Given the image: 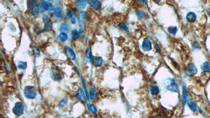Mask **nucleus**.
Instances as JSON below:
<instances>
[{"instance_id": "nucleus-9", "label": "nucleus", "mask_w": 210, "mask_h": 118, "mask_svg": "<svg viewBox=\"0 0 210 118\" xmlns=\"http://www.w3.org/2000/svg\"><path fill=\"white\" fill-rule=\"evenodd\" d=\"M152 48L151 42L149 39L145 38L143 39V43H142V49L145 51H150Z\"/></svg>"}, {"instance_id": "nucleus-4", "label": "nucleus", "mask_w": 210, "mask_h": 118, "mask_svg": "<svg viewBox=\"0 0 210 118\" xmlns=\"http://www.w3.org/2000/svg\"><path fill=\"white\" fill-rule=\"evenodd\" d=\"M43 20L44 23V28L37 32V34H39L41 33H43L45 31H48L50 30L52 26V23L50 18V17L48 16V15L45 14L43 16Z\"/></svg>"}, {"instance_id": "nucleus-16", "label": "nucleus", "mask_w": 210, "mask_h": 118, "mask_svg": "<svg viewBox=\"0 0 210 118\" xmlns=\"http://www.w3.org/2000/svg\"><path fill=\"white\" fill-rule=\"evenodd\" d=\"M87 1H77L76 2V5L77 8L78 9H83L86 6Z\"/></svg>"}, {"instance_id": "nucleus-13", "label": "nucleus", "mask_w": 210, "mask_h": 118, "mask_svg": "<svg viewBox=\"0 0 210 118\" xmlns=\"http://www.w3.org/2000/svg\"><path fill=\"white\" fill-rule=\"evenodd\" d=\"M41 5L42 6V7L46 10H51L53 8L54 6L53 5L47 1H41Z\"/></svg>"}, {"instance_id": "nucleus-35", "label": "nucleus", "mask_w": 210, "mask_h": 118, "mask_svg": "<svg viewBox=\"0 0 210 118\" xmlns=\"http://www.w3.org/2000/svg\"><path fill=\"white\" fill-rule=\"evenodd\" d=\"M78 29H79V31H80V32L84 30V26H83L82 24H80V25H79Z\"/></svg>"}, {"instance_id": "nucleus-25", "label": "nucleus", "mask_w": 210, "mask_h": 118, "mask_svg": "<svg viewBox=\"0 0 210 118\" xmlns=\"http://www.w3.org/2000/svg\"><path fill=\"white\" fill-rule=\"evenodd\" d=\"M70 29V27L69 26V25L66 23H63L61 25V27H60V30L63 31L62 32H65V31H69Z\"/></svg>"}, {"instance_id": "nucleus-8", "label": "nucleus", "mask_w": 210, "mask_h": 118, "mask_svg": "<svg viewBox=\"0 0 210 118\" xmlns=\"http://www.w3.org/2000/svg\"><path fill=\"white\" fill-rule=\"evenodd\" d=\"M91 60L93 65L96 67L101 66L103 62L102 58L100 56H93L92 57Z\"/></svg>"}, {"instance_id": "nucleus-22", "label": "nucleus", "mask_w": 210, "mask_h": 118, "mask_svg": "<svg viewBox=\"0 0 210 118\" xmlns=\"http://www.w3.org/2000/svg\"><path fill=\"white\" fill-rule=\"evenodd\" d=\"M71 38L73 40H75L77 39L79 36H80V33L79 31L76 29H73L71 32Z\"/></svg>"}, {"instance_id": "nucleus-37", "label": "nucleus", "mask_w": 210, "mask_h": 118, "mask_svg": "<svg viewBox=\"0 0 210 118\" xmlns=\"http://www.w3.org/2000/svg\"><path fill=\"white\" fill-rule=\"evenodd\" d=\"M153 118H164L163 117H162V116H161V115H155L154 116H153Z\"/></svg>"}, {"instance_id": "nucleus-24", "label": "nucleus", "mask_w": 210, "mask_h": 118, "mask_svg": "<svg viewBox=\"0 0 210 118\" xmlns=\"http://www.w3.org/2000/svg\"><path fill=\"white\" fill-rule=\"evenodd\" d=\"M59 38L62 42L66 41L68 38V36L65 32H61L59 35Z\"/></svg>"}, {"instance_id": "nucleus-7", "label": "nucleus", "mask_w": 210, "mask_h": 118, "mask_svg": "<svg viewBox=\"0 0 210 118\" xmlns=\"http://www.w3.org/2000/svg\"><path fill=\"white\" fill-rule=\"evenodd\" d=\"M196 72L197 68L193 64L190 63L185 68V73L188 77H192L195 75Z\"/></svg>"}, {"instance_id": "nucleus-23", "label": "nucleus", "mask_w": 210, "mask_h": 118, "mask_svg": "<svg viewBox=\"0 0 210 118\" xmlns=\"http://www.w3.org/2000/svg\"><path fill=\"white\" fill-rule=\"evenodd\" d=\"M17 66L19 69H20L21 70H24L27 67V62L23 61H19L17 63Z\"/></svg>"}, {"instance_id": "nucleus-28", "label": "nucleus", "mask_w": 210, "mask_h": 118, "mask_svg": "<svg viewBox=\"0 0 210 118\" xmlns=\"http://www.w3.org/2000/svg\"><path fill=\"white\" fill-rule=\"evenodd\" d=\"M177 31V28L176 26H170L168 28V31L172 34H175Z\"/></svg>"}, {"instance_id": "nucleus-10", "label": "nucleus", "mask_w": 210, "mask_h": 118, "mask_svg": "<svg viewBox=\"0 0 210 118\" xmlns=\"http://www.w3.org/2000/svg\"><path fill=\"white\" fill-rule=\"evenodd\" d=\"M187 91L186 87L184 85L182 86V104L184 107L187 100Z\"/></svg>"}, {"instance_id": "nucleus-30", "label": "nucleus", "mask_w": 210, "mask_h": 118, "mask_svg": "<svg viewBox=\"0 0 210 118\" xmlns=\"http://www.w3.org/2000/svg\"><path fill=\"white\" fill-rule=\"evenodd\" d=\"M96 90L95 87L94 86L93 88L91 89L90 93V97L91 99H93L96 98Z\"/></svg>"}, {"instance_id": "nucleus-18", "label": "nucleus", "mask_w": 210, "mask_h": 118, "mask_svg": "<svg viewBox=\"0 0 210 118\" xmlns=\"http://www.w3.org/2000/svg\"><path fill=\"white\" fill-rule=\"evenodd\" d=\"M87 16V13L85 11H82L78 14V20L79 23H83Z\"/></svg>"}, {"instance_id": "nucleus-31", "label": "nucleus", "mask_w": 210, "mask_h": 118, "mask_svg": "<svg viewBox=\"0 0 210 118\" xmlns=\"http://www.w3.org/2000/svg\"><path fill=\"white\" fill-rule=\"evenodd\" d=\"M90 110L91 111L92 113H95L97 112V108L93 104H92L90 105Z\"/></svg>"}, {"instance_id": "nucleus-32", "label": "nucleus", "mask_w": 210, "mask_h": 118, "mask_svg": "<svg viewBox=\"0 0 210 118\" xmlns=\"http://www.w3.org/2000/svg\"><path fill=\"white\" fill-rule=\"evenodd\" d=\"M67 102V98H65L63 100H62L59 103V106H62L64 104H66V103Z\"/></svg>"}, {"instance_id": "nucleus-19", "label": "nucleus", "mask_w": 210, "mask_h": 118, "mask_svg": "<svg viewBox=\"0 0 210 118\" xmlns=\"http://www.w3.org/2000/svg\"><path fill=\"white\" fill-rule=\"evenodd\" d=\"M66 50L67 54L68 55L69 57L72 60H75L76 59V55H75V53L74 51H73V50L68 46H67L66 47Z\"/></svg>"}, {"instance_id": "nucleus-38", "label": "nucleus", "mask_w": 210, "mask_h": 118, "mask_svg": "<svg viewBox=\"0 0 210 118\" xmlns=\"http://www.w3.org/2000/svg\"><path fill=\"white\" fill-rule=\"evenodd\" d=\"M96 118H98V117H96Z\"/></svg>"}, {"instance_id": "nucleus-14", "label": "nucleus", "mask_w": 210, "mask_h": 118, "mask_svg": "<svg viewBox=\"0 0 210 118\" xmlns=\"http://www.w3.org/2000/svg\"><path fill=\"white\" fill-rule=\"evenodd\" d=\"M186 18L187 20V21H188L189 22H194L196 20V14L193 13V12H188L186 16Z\"/></svg>"}, {"instance_id": "nucleus-36", "label": "nucleus", "mask_w": 210, "mask_h": 118, "mask_svg": "<svg viewBox=\"0 0 210 118\" xmlns=\"http://www.w3.org/2000/svg\"><path fill=\"white\" fill-rule=\"evenodd\" d=\"M74 12L72 11V10L69 11L68 13V17L70 18L72 17V16H74Z\"/></svg>"}, {"instance_id": "nucleus-26", "label": "nucleus", "mask_w": 210, "mask_h": 118, "mask_svg": "<svg viewBox=\"0 0 210 118\" xmlns=\"http://www.w3.org/2000/svg\"><path fill=\"white\" fill-rule=\"evenodd\" d=\"M33 52L34 56L36 58L38 57L40 55V50L36 46H34L33 48Z\"/></svg>"}, {"instance_id": "nucleus-20", "label": "nucleus", "mask_w": 210, "mask_h": 118, "mask_svg": "<svg viewBox=\"0 0 210 118\" xmlns=\"http://www.w3.org/2000/svg\"><path fill=\"white\" fill-rule=\"evenodd\" d=\"M150 90L151 94L153 95H156L159 92V88L156 85H150Z\"/></svg>"}, {"instance_id": "nucleus-5", "label": "nucleus", "mask_w": 210, "mask_h": 118, "mask_svg": "<svg viewBox=\"0 0 210 118\" xmlns=\"http://www.w3.org/2000/svg\"><path fill=\"white\" fill-rule=\"evenodd\" d=\"M12 111L15 115L18 116L22 115L24 113V106L21 102H17L15 103Z\"/></svg>"}, {"instance_id": "nucleus-11", "label": "nucleus", "mask_w": 210, "mask_h": 118, "mask_svg": "<svg viewBox=\"0 0 210 118\" xmlns=\"http://www.w3.org/2000/svg\"><path fill=\"white\" fill-rule=\"evenodd\" d=\"M88 3L93 9L96 10H99L101 8V3L99 1H90L88 2Z\"/></svg>"}, {"instance_id": "nucleus-1", "label": "nucleus", "mask_w": 210, "mask_h": 118, "mask_svg": "<svg viewBox=\"0 0 210 118\" xmlns=\"http://www.w3.org/2000/svg\"><path fill=\"white\" fill-rule=\"evenodd\" d=\"M27 8L29 13L33 16L37 15L39 12V7L35 1H27Z\"/></svg>"}, {"instance_id": "nucleus-29", "label": "nucleus", "mask_w": 210, "mask_h": 118, "mask_svg": "<svg viewBox=\"0 0 210 118\" xmlns=\"http://www.w3.org/2000/svg\"><path fill=\"white\" fill-rule=\"evenodd\" d=\"M118 27H119V28H120L121 29H122V30H124V31H127V32H129V31L128 27L124 23H120V24H119V25H118Z\"/></svg>"}, {"instance_id": "nucleus-33", "label": "nucleus", "mask_w": 210, "mask_h": 118, "mask_svg": "<svg viewBox=\"0 0 210 118\" xmlns=\"http://www.w3.org/2000/svg\"><path fill=\"white\" fill-rule=\"evenodd\" d=\"M136 14H137V15H138V16L139 17L142 18V17H143V12H142V10H138V11L137 12Z\"/></svg>"}, {"instance_id": "nucleus-6", "label": "nucleus", "mask_w": 210, "mask_h": 118, "mask_svg": "<svg viewBox=\"0 0 210 118\" xmlns=\"http://www.w3.org/2000/svg\"><path fill=\"white\" fill-rule=\"evenodd\" d=\"M50 76L51 78L55 81L60 80L64 77L62 72L59 69L56 68L52 69L50 72Z\"/></svg>"}, {"instance_id": "nucleus-34", "label": "nucleus", "mask_w": 210, "mask_h": 118, "mask_svg": "<svg viewBox=\"0 0 210 118\" xmlns=\"http://www.w3.org/2000/svg\"><path fill=\"white\" fill-rule=\"evenodd\" d=\"M70 22H71L72 24H76V18H75V17L74 16H72V17H71V18H70Z\"/></svg>"}, {"instance_id": "nucleus-21", "label": "nucleus", "mask_w": 210, "mask_h": 118, "mask_svg": "<svg viewBox=\"0 0 210 118\" xmlns=\"http://www.w3.org/2000/svg\"><path fill=\"white\" fill-rule=\"evenodd\" d=\"M54 14L57 18H60L62 16V11L59 7H56L54 10Z\"/></svg>"}, {"instance_id": "nucleus-17", "label": "nucleus", "mask_w": 210, "mask_h": 118, "mask_svg": "<svg viewBox=\"0 0 210 118\" xmlns=\"http://www.w3.org/2000/svg\"><path fill=\"white\" fill-rule=\"evenodd\" d=\"M201 69L204 72H210V62L206 61L204 62L201 66Z\"/></svg>"}, {"instance_id": "nucleus-3", "label": "nucleus", "mask_w": 210, "mask_h": 118, "mask_svg": "<svg viewBox=\"0 0 210 118\" xmlns=\"http://www.w3.org/2000/svg\"><path fill=\"white\" fill-rule=\"evenodd\" d=\"M24 96L29 99H34L37 95V91L35 88L33 86H26L24 90Z\"/></svg>"}, {"instance_id": "nucleus-27", "label": "nucleus", "mask_w": 210, "mask_h": 118, "mask_svg": "<svg viewBox=\"0 0 210 118\" xmlns=\"http://www.w3.org/2000/svg\"><path fill=\"white\" fill-rule=\"evenodd\" d=\"M86 56L88 59H89L90 60H91L92 56L91 49L90 47L87 48V50L86 51Z\"/></svg>"}, {"instance_id": "nucleus-2", "label": "nucleus", "mask_w": 210, "mask_h": 118, "mask_svg": "<svg viewBox=\"0 0 210 118\" xmlns=\"http://www.w3.org/2000/svg\"><path fill=\"white\" fill-rule=\"evenodd\" d=\"M164 84L166 88L172 92H177L178 87L175 80L173 78H167L164 81Z\"/></svg>"}, {"instance_id": "nucleus-12", "label": "nucleus", "mask_w": 210, "mask_h": 118, "mask_svg": "<svg viewBox=\"0 0 210 118\" xmlns=\"http://www.w3.org/2000/svg\"><path fill=\"white\" fill-rule=\"evenodd\" d=\"M76 96L78 100H79L80 101L83 102H85L86 101V96L85 93L81 88L79 89V90L77 92Z\"/></svg>"}, {"instance_id": "nucleus-15", "label": "nucleus", "mask_w": 210, "mask_h": 118, "mask_svg": "<svg viewBox=\"0 0 210 118\" xmlns=\"http://www.w3.org/2000/svg\"><path fill=\"white\" fill-rule=\"evenodd\" d=\"M187 105L192 111H195L197 108L196 104L192 99H190L187 101Z\"/></svg>"}]
</instances>
